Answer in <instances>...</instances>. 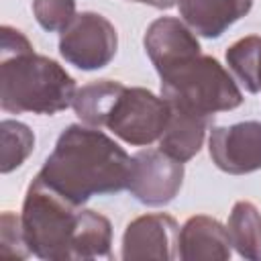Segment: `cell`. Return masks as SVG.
Instances as JSON below:
<instances>
[{"label": "cell", "instance_id": "6da1fadb", "mask_svg": "<svg viewBox=\"0 0 261 261\" xmlns=\"http://www.w3.org/2000/svg\"><path fill=\"white\" fill-rule=\"evenodd\" d=\"M20 220L27 247L39 259L73 261L112 257L110 220L67 202L37 177L27 190Z\"/></svg>", "mask_w": 261, "mask_h": 261}, {"label": "cell", "instance_id": "7a4b0ae2", "mask_svg": "<svg viewBox=\"0 0 261 261\" xmlns=\"http://www.w3.org/2000/svg\"><path fill=\"white\" fill-rule=\"evenodd\" d=\"M130 157L96 126L69 124L45 159L37 179L67 202L82 206L92 196L116 194L128 186Z\"/></svg>", "mask_w": 261, "mask_h": 261}, {"label": "cell", "instance_id": "3957f363", "mask_svg": "<svg viewBox=\"0 0 261 261\" xmlns=\"http://www.w3.org/2000/svg\"><path fill=\"white\" fill-rule=\"evenodd\" d=\"M75 80L53 59L33 51L16 29H0V106L20 114H57L73 104Z\"/></svg>", "mask_w": 261, "mask_h": 261}, {"label": "cell", "instance_id": "277c9868", "mask_svg": "<svg viewBox=\"0 0 261 261\" xmlns=\"http://www.w3.org/2000/svg\"><path fill=\"white\" fill-rule=\"evenodd\" d=\"M161 96L175 108L214 118L243 104V94L230 73L210 55H196L163 73Z\"/></svg>", "mask_w": 261, "mask_h": 261}, {"label": "cell", "instance_id": "5b68a950", "mask_svg": "<svg viewBox=\"0 0 261 261\" xmlns=\"http://www.w3.org/2000/svg\"><path fill=\"white\" fill-rule=\"evenodd\" d=\"M169 114L171 106L163 96L159 98L145 88L124 86L110 104L102 126L112 130L124 143L143 147L161 139Z\"/></svg>", "mask_w": 261, "mask_h": 261}, {"label": "cell", "instance_id": "8992f818", "mask_svg": "<svg viewBox=\"0 0 261 261\" xmlns=\"http://www.w3.org/2000/svg\"><path fill=\"white\" fill-rule=\"evenodd\" d=\"M118 47L114 24L98 12H80L61 31L59 53L61 57L84 71L106 67Z\"/></svg>", "mask_w": 261, "mask_h": 261}, {"label": "cell", "instance_id": "52a82bcc", "mask_svg": "<svg viewBox=\"0 0 261 261\" xmlns=\"http://www.w3.org/2000/svg\"><path fill=\"white\" fill-rule=\"evenodd\" d=\"M184 181V163L169 157L167 153L139 151L130 157V175L126 190L147 206L169 204Z\"/></svg>", "mask_w": 261, "mask_h": 261}, {"label": "cell", "instance_id": "ba28073f", "mask_svg": "<svg viewBox=\"0 0 261 261\" xmlns=\"http://www.w3.org/2000/svg\"><path fill=\"white\" fill-rule=\"evenodd\" d=\"M208 151L212 163L230 175L261 169V122L245 120L212 128Z\"/></svg>", "mask_w": 261, "mask_h": 261}, {"label": "cell", "instance_id": "9c48e42d", "mask_svg": "<svg viewBox=\"0 0 261 261\" xmlns=\"http://www.w3.org/2000/svg\"><path fill=\"white\" fill-rule=\"evenodd\" d=\"M122 259H179V226L169 214H145L122 234Z\"/></svg>", "mask_w": 261, "mask_h": 261}, {"label": "cell", "instance_id": "30bf717a", "mask_svg": "<svg viewBox=\"0 0 261 261\" xmlns=\"http://www.w3.org/2000/svg\"><path fill=\"white\" fill-rule=\"evenodd\" d=\"M143 45L157 73H163L165 69L202 53L194 31L173 16L153 20L145 33Z\"/></svg>", "mask_w": 261, "mask_h": 261}, {"label": "cell", "instance_id": "8fae6325", "mask_svg": "<svg viewBox=\"0 0 261 261\" xmlns=\"http://www.w3.org/2000/svg\"><path fill=\"white\" fill-rule=\"evenodd\" d=\"M230 245L228 228L212 216H192L179 228V259L184 261H226Z\"/></svg>", "mask_w": 261, "mask_h": 261}, {"label": "cell", "instance_id": "7c38bea8", "mask_svg": "<svg viewBox=\"0 0 261 261\" xmlns=\"http://www.w3.org/2000/svg\"><path fill=\"white\" fill-rule=\"evenodd\" d=\"M251 6L253 0H179V14L196 35L218 39Z\"/></svg>", "mask_w": 261, "mask_h": 261}, {"label": "cell", "instance_id": "4fadbf2b", "mask_svg": "<svg viewBox=\"0 0 261 261\" xmlns=\"http://www.w3.org/2000/svg\"><path fill=\"white\" fill-rule=\"evenodd\" d=\"M212 120L214 118H210V116L192 114L188 110L171 106L169 122L159 139V149L181 163L190 161L202 149L206 130L210 128Z\"/></svg>", "mask_w": 261, "mask_h": 261}, {"label": "cell", "instance_id": "5bb4252c", "mask_svg": "<svg viewBox=\"0 0 261 261\" xmlns=\"http://www.w3.org/2000/svg\"><path fill=\"white\" fill-rule=\"evenodd\" d=\"M230 243L243 259L261 261V212L251 202H237L228 216Z\"/></svg>", "mask_w": 261, "mask_h": 261}, {"label": "cell", "instance_id": "9a60e30c", "mask_svg": "<svg viewBox=\"0 0 261 261\" xmlns=\"http://www.w3.org/2000/svg\"><path fill=\"white\" fill-rule=\"evenodd\" d=\"M124 84L114 82V80H98V82L86 84L75 92L71 106L75 114L80 116V120H84L90 126L100 128L104 124L106 112L110 110V104L114 102V98L118 96Z\"/></svg>", "mask_w": 261, "mask_h": 261}, {"label": "cell", "instance_id": "2e32d148", "mask_svg": "<svg viewBox=\"0 0 261 261\" xmlns=\"http://www.w3.org/2000/svg\"><path fill=\"white\" fill-rule=\"evenodd\" d=\"M226 63L247 92H261V37L249 35L234 41L226 49Z\"/></svg>", "mask_w": 261, "mask_h": 261}, {"label": "cell", "instance_id": "e0dca14e", "mask_svg": "<svg viewBox=\"0 0 261 261\" xmlns=\"http://www.w3.org/2000/svg\"><path fill=\"white\" fill-rule=\"evenodd\" d=\"M0 139H2V173H10L20 167L24 159L31 155L35 147L33 130L18 120H2L0 122Z\"/></svg>", "mask_w": 261, "mask_h": 261}, {"label": "cell", "instance_id": "ac0fdd59", "mask_svg": "<svg viewBox=\"0 0 261 261\" xmlns=\"http://www.w3.org/2000/svg\"><path fill=\"white\" fill-rule=\"evenodd\" d=\"M33 14L45 31H63L75 16V0H33Z\"/></svg>", "mask_w": 261, "mask_h": 261}, {"label": "cell", "instance_id": "d6986e66", "mask_svg": "<svg viewBox=\"0 0 261 261\" xmlns=\"http://www.w3.org/2000/svg\"><path fill=\"white\" fill-rule=\"evenodd\" d=\"M29 253L22 220L12 212H4L0 218V255L8 259H24Z\"/></svg>", "mask_w": 261, "mask_h": 261}, {"label": "cell", "instance_id": "ffe728a7", "mask_svg": "<svg viewBox=\"0 0 261 261\" xmlns=\"http://www.w3.org/2000/svg\"><path fill=\"white\" fill-rule=\"evenodd\" d=\"M130 2H141V4L155 6V8H171V6H175L177 0H130Z\"/></svg>", "mask_w": 261, "mask_h": 261}]
</instances>
